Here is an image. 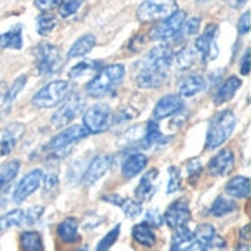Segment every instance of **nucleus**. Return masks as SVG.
Wrapping results in <instances>:
<instances>
[{"mask_svg": "<svg viewBox=\"0 0 251 251\" xmlns=\"http://www.w3.org/2000/svg\"><path fill=\"white\" fill-rule=\"evenodd\" d=\"M174 60V50L166 46L151 49L140 62L135 82L140 88H159L169 79V69Z\"/></svg>", "mask_w": 251, "mask_h": 251, "instance_id": "1", "label": "nucleus"}, {"mask_svg": "<svg viewBox=\"0 0 251 251\" xmlns=\"http://www.w3.org/2000/svg\"><path fill=\"white\" fill-rule=\"evenodd\" d=\"M125 66L121 63L103 68L85 87V91L93 99H101L112 94L124 81Z\"/></svg>", "mask_w": 251, "mask_h": 251, "instance_id": "2", "label": "nucleus"}, {"mask_svg": "<svg viewBox=\"0 0 251 251\" xmlns=\"http://www.w3.org/2000/svg\"><path fill=\"white\" fill-rule=\"evenodd\" d=\"M237 124V118L231 110H222L216 113L209 124L207 137H206V149L215 150L221 147L232 134Z\"/></svg>", "mask_w": 251, "mask_h": 251, "instance_id": "3", "label": "nucleus"}, {"mask_svg": "<svg viewBox=\"0 0 251 251\" xmlns=\"http://www.w3.org/2000/svg\"><path fill=\"white\" fill-rule=\"evenodd\" d=\"M35 54V66L40 75L49 76L60 71L63 65V57L60 50L49 43H41L34 50Z\"/></svg>", "mask_w": 251, "mask_h": 251, "instance_id": "4", "label": "nucleus"}, {"mask_svg": "<svg viewBox=\"0 0 251 251\" xmlns=\"http://www.w3.org/2000/svg\"><path fill=\"white\" fill-rule=\"evenodd\" d=\"M69 91L68 81H51L32 96V104L38 109H51L62 103Z\"/></svg>", "mask_w": 251, "mask_h": 251, "instance_id": "5", "label": "nucleus"}, {"mask_svg": "<svg viewBox=\"0 0 251 251\" xmlns=\"http://www.w3.org/2000/svg\"><path fill=\"white\" fill-rule=\"evenodd\" d=\"M178 10L175 0H144L137 9V18L141 22H156L169 18Z\"/></svg>", "mask_w": 251, "mask_h": 251, "instance_id": "6", "label": "nucleus"}, {"mask_svg": "<svg viewBox=\"0 0 251 251\" xmlns=\"http://www.w3.org/2000/svg\"><path fill=\"white\" fill-rule=\"evenodd\" d=\"M112 110L107 104L99 103L87 109L82 118V126L88 134H101L112 125Z\"/></svg>", "mask_w": 251, "mask_h": 251, "instance_id": "7", "label": "nucleus"}, {"mask_svg": "<svg viewBox=\"0 0 251 251\" xmlns=\"http://www.w3.org/2000/svg\"><path fill=\"white\" fill-rule=\"evenodd\" d=\"M84 107L85 100L82 99V96H79L78 93H72L69 97H65L63 104L54 112L50 122L54 128H63L65 125L72 122L78 115H81Z\"/></svg>", "mask_w": 251, "mask_h": 251, "instance_id": "8", "label": "nucleus"}, {"mask_svg": "<svg viewBox=\"0 0 251 251\" xmlns=\"http://www.w3.org/2000/svg\"><path fill=\"white\" fill-rule=\"evenodd\" d=\"M185 19H187V13L184 10H176L169 18L163 19L160 24H157L156 26L151 28V31L149 32L150 40L166 41L171 38H176V35L181 31L182 24L185 22Z\"/></svg>", "mask_w": 251, "mask_h": 251, "instance_id": "9", "label": "nucleus"}, {"mask_svg": "<svg viewBox=\"0 0 251 251\" xmlns=\"http://www.w3.org/2000/svg\"><path fill=\"white\" fill-rule=\"evenodd\" d=\"M218 34H219V26L215 24H210L206 26L204 32L196 40L194 50L203 63H207L218 57V54H219L218 43H216Z\"/></svg>", "mask_w": 251, "mask_h": 251, "instance_id": "10", "label": "nucleus"}, {"mask_svg": "<svg viewBox=\"0 0 251 251\" xmlns=\"http://www.w3.org/2000/svg\"><path fill=\"white\" fill-rule=\"evenodd\" d=\"M87 135H88V132L85 131V128L82 125H74V126H69V128L63 129L62 132H59L49 143L47 149L53 154H56V153H60V151H65V150L71 149L75 143L81 141Z\"/></svg>", "mask_w": 251, "mask_h": 251, "instance_id": "11", "label": "nucleus"}, {"mask_svg": "<svg viewBox=\"0 0 251 251\" xmlns=\"http://www.w3.org/2000/svg\"><path fill=\"white\" fill-rule=\"evenodd\" d=\"M166 225L171 229H178L182 226H187V224L191 221V212L188 207V203L185 200H176L174 201L165 212L163 216Z\"/></svg>", "mask_w": 251, "mask_h": 251, "instance_id": "12", "label": "nucleus"}, {"mask_svg": "<svg viewBox=\"0 0 251 251\" xmlns=\"http://www.w3.org/2000/svg\"><path fill=\"white\" fill-rule=\"evenodd\" d=\"M43 179V171L41 169H34L31 172H28L16 185L15 191H13V201L15 203H22L25 201L41 184Z\"/></svg>", "mask_w": 251, "mask_h": 251, "instance_id": "13", "label": "nucleus"}, {"mask_svg": "<svg viewBox=\"0 0 251 251\" xmlns=\"http://www.w3.org/2000/svg\"><path fill=\"white\" fill-rule=\"evenodd\" d=\"M184 109V100L181 96H176V94H169V96H165L162 97L156 106H154V110H153V119L154 122H159L162 119H166L169 116H174L176 115L178 112H181Z\"/></svg>", "mask_w": 251, "mask_h": 251, "instance_id": "14", "label": "nucleus"}, {"mask_svg": "<svg viewBox=\"0 0 251 251\" xmlns=\"http://www.w3.org/2000/svg\"><path fill=\"white\" fill-rule=\"evenodd\" d=\"M112 156L110 154H100L97 157H94L88 168L85 169L84 175H82V184L85 187H91L94 182H97L110 168L112 165Z\"/></svg>", "mask_w": 251, "mask_h": 251, "instance_id": "15", "label": "nucleus"}, {"mask_svg": "<svg viewBox=\"0 0 251 251\" xmlns=\"http://www.w3.org/2000/svg\"><path fill=\"white\" fill-rule=\"evenodd\" d=\"M234 163H235L234 153L231 150L225 149V150L219 151L216 156L212 157L207 168H209V172H210L212 176L222 178V176H226V175H229L232 172Z\"/></svg>", "mask_w": 251, "mask_h": 251, "instance_id": "16", "label": "nucleus"}, {"mask_svg": "<svg viewBox=\"0 0 251 251\" xmlns=\"http://www.w3.org/2000/svg\"><path fill=\"white\" fill-rule=\"evenodd\" d=\"M24 132H25V126L22 124H10L4 128L0 137V156L1 157L9 156L13 151V149L22 138Z\"/></svg>", "mask_w": 251, "mask_h": 251, "instance_id": "17", "label": "nucleus"}, {"mask_svg": "<svg viewBox=\"0 0 251 251\" xmlns=\"http://www.w3.org/2000/svg\"><path fill=\"white\" fill-rule=\"evenodd\" d=\"M25 81H26V76L21 75L19 78H16L13 81V84L6 91L0 93V118H4L10 112L13 101L16 100L18 94L22 91V88L25 85Z\"/></svg>", "mask_w": 251, "mask_h": 251, "instance_id": "18", "label": "nucleus"}, {"mask_svg": "<svg viewBox=\"0 0 251 251\" xmlns=\"http://www.w3.org/2000/svg\"><path fill=\"white\" fill-rule=\"evenodd\" d=\"M171 140H172V137H166V135H163L160 132V128H159L157 122L149 121L147 125H146V129H144V134H143L140 146L144 147V149H150V147H154V146L168 144Z\"/></svg>", "mask_w": 251, "mask_h": 251, "instance_id": "19", "label": "nucleus"}, {"mask_svg": "<svg viewBox=\"0 0 251 251\" xmlns=\"http://www.w3.org/2000/svg\"><path fill=\"white\" fill-rule=\"evenodd\" d=\"M159 176V171L157 169H150L140 181V184L137 185L135 190V197L140 201H149L151 200V197L156 194L157 187H156V179Z\"/></svg>", "mask_w": 251, "mask_h": 251, "instance_id": "20", "label": "nucleus"}, {"mask_svg": "<svg viewBox=\"0 0 251 251\" xmlns=\"http://www.w3.org/2000/svg\"><path fill=\"white\" fill-rule=\"evenodd\" d=\"M103 201L106 203H110V204H115L118 207H121L124 210V213L134 219V218H138L143 212V207H141V203L140 201H135V200H131V199H125V197H121L118 194H106L101 197Z\"/></svg>", "mask_w": 251, "mask_h": 251, "instance_id": "21", "label": "nucleus"}, {"mask_svg": "<svg viewBox=\"0 0 251 251\" xmlns=\"http://www.w3.org/2000/svg\"><path fill=\"white\" fill-rule=\"evenodd\" d=\"M194 240H197L200 244H203L207 250L210 247H219V249L225 247V241L216 234L215 228L209 224H201L197 226V229L194 232Z\"/></svg>", "mask_w": 251, "mask_h": 251, "instance_id": "22", "label": "nucleus"}, {"mask_svg": "<svg viewBox=\"0 0 251 251\" xmlns=\"http://www.w3.org/2000/svg\"><path fill=\"white\" fill-rule=\"evenodd\" d=\"M149 163V159L146 154L143 153H131L122 163L121 172L126 179H131L134 176H137L140 172H143L146 169Z\"/></svg>", "mask_w": 251, "mask_h": 251, "instance_id": "23", "label": "nucleus"}, {"mask_svg": "<svg viewBox=\"0 0 251 251\" xmlns=\"http://www.w3.org/2000/svg\"><path fill=\"white\" fill-rule=\"evenodd\" d=\"M206 85H207V82H206L204 76H201L199 74H193V75L185 76L179 82L178 90H179L181 97H193V96L201 93L206 88Z\"/></svg>", "mask_w": 251, "mask_h": 251, "instance_id": "24", "label": "nucleus"}, {"mask_svg": "<svg viewBox=\"0 0 251 251\" xmlns=\"http://www.w3.org/2000/svg\"><path fill=\"white\" fill-rule=\"evenodd\" d=\"M241 87V79L237 78V76H229L221 87L219 90L216 91L215 94V104L216 106H221L224 103H228L229 100H232V97L235 96V93L238 91V88Z\"/></svg>", "mask_w": 251, "mask_h": 251, "instance_id": "25", "label": "nucleus"}, {"mask_svg": "<svg viewBox=\"0 0 251 251\" xmlns=\"http://www.w3.org/2000/svg\"><path fill=\"white\" fill-rule=\"evenodd\" d=\"M56 232L57 237L66 244L78 241V221L75 218H66L57 225Z\"/></svg>", "mask_w": 251, "mask_h": 251, "instance_id": "26", "label": "nucleus"}, {"mask_svg": "<svg viewBox=\"0 0 251 251\" xmlns=\"http://www.w3.org/2000/svg\"><path fill=\"white\" fill-rule=\"evenodd\" d=\"M228 196L235 199H247L250 194V179L247 176H234L225 187Z\"/></svg>", "mask_w": 251, "mask_h": 251, "instance_id": "27", "label": "nucleus"}, {"mask_svg": "<svg viewBox=\"0 0 251 251\" xmlns=\"http://www.w3.org/2000/svg\"><path fill=\"white\" fill-rule=\"evenodd\" d=\"M94 44H96V37L93 34H85V35H82L81 38H78L72 44V47L68 51V57L69 59L81 57V56L87 54L88 51H91V49L94 47Z\"/></svg>", "mask_w": 251, "mask_h": 251, "instance_id": "28", "label": "nucleus"}, {"mask_svg": "<svg viewBox=\"0 0 251 251\" xmlns=\"http://www.w3.org/2000/svg\"><path fill=\"white\" fill-rule=\"evenodd\" d=\"M0 49H12V50H21L22 49V28H21V25H16L10 31L0 34Z\"/></svg>", "mask_w": 251, "mask_h": 251, "instance_id": "29", "label": "nucleus"}, {"mask_svg": "<svg viewBox=\"0 0 251 251\" xmlns=\"http://www.w3.org/2000/svg\"><path fill=\"white\" fill-rule=\"evenodd\" d=\"M19 247L22 251H44L43 238L35 231H25L19 235Z\"/></svg>", "mask_w": 251, "mask_h": 251, "instance_id": "30", "label": "nucleus"}, {"mask_svg": "<svg viewBox=\"0 0 251 251\" xmlns=\"http://www.w3.org/2000/svg\"><path fill=\"white\" fill-rule=\"evenodd\" d=\"M132 238L144 247H153L156 244V235H154L153 229L149 225H146L144 222L138 224L132 228Z\"/></svg>", "mask_w": 251, "mask_h": 251, "instance_id": "31", "label": "nucleus"}, {"mask_svg": "<svg viewBox=\"0 0 251 251\" xmlns=\"http://www.w3.org/2000/svg\"><path fill=\"white\" fill-rule=\"evenodd\" d=\"M237 207L238 206H237V203L234 200H229V199H226L224 196H219L213 201V204L210 206V215L216 216V218H222L225 215H229V213L235 212Z\"/></svg>", "mask_w": 251, "mask_h": 251, "instance_id": "32", "label": "nucleus"}, {"mask_svg": "<svg viewBox=\"0 0 251 251\" xmlns=\"http://www.w3.org/2000/svg\"><path fill=\"white\" fill-rule=\"evenodd\" d=\"M21 225H24V210L21 209L10 210L0 218V232H4L7 229L16 228Z\"/></svg>", "mask_w": 251, "mask_h": 251, "instance_id": "33", "label": "nucleus"}, {"mask_svg": "<svg viewBox=\"0 0 251 251\" xmlns=\"http://www.w3.org/2000/svg\"><path fill=\"white\" fill-rule=\"evenodd\" d=\"M19 168H21V162L12 160L0 169V191H3L13 181V178L19 172Z\"/></svg>", "mask_w": 251, "mask_h": 251, "instance_id": "34", "label": "nucleus"}, {"mask_svg": "<svg viewBox=\"0 0 251 251\" xmlns=\"http://www.w3.org/2000/svg\"><path fill=\"white\" fill-rule=\"evenodd\" d=\"M175 62H176V66L179 69H188L194 65L196 59H197V53L194 50V47L191 46H185L184 49H181L178 51L176 56H174Z\"/></svg>", "mask_w": 251, "mask_h": 251, "instance_id": "35", "label": "nucleus"}, {"mask_svg": "<svg viewBox=\"0 0 251 251\" xmlns=\"http://www.w3.org/2000/svg\"><path fill=\"white\" fill-rule=\"evenodd\" d=\"M100 62H96V60H84V62H79L76 63L71 71H69V76L72 79H76V78H81V76H85L91 72H97L100 69Z\"/></svg>", "mask_w": 251, "mask_h": 251, "instance_id": "36", "label": "nucleus"}, {"mask_svg": "<svg viewBox=\"0 0 251 251\" xmlns=\"http://www.w3.org/2000/svg\"><path fill=\"white\" fill-rule=\"evenodd\" d=\"M56 26V18L50 13H41L37 18V32L40 35H49Z\"/></svg>", "mask_w": 251, "mask_h": 251, "instance_id": "37", "label": "nucleus"}, {"mask_svg": "<svg viewBox=\"0 0 251 251\" xmlns=\"http://www.w3.org/2000/svg\"><path fill=\"white\" fill-rule=\"evenodd\" d=\"M193 240H194V232L190 231L187 226H182V228L175 229V232L172 235V246L182 247V246L191 243Z\"/></svg>", "mask_w": 251, "mask_h": 251, "instance_id": "38", "label": "nucleus"}, {"mask_svg": "<svg viewBox=\"0 0 251 251\" xmlns=\"http://www.w3.org/2000/svg\"><path fill=\"white\" fill-rule=\"evenodd\" d=\"M84 0H60L59 3V15L62 18H69L72 16L82 4Z\"/></svg>", "mask_w": 251, "mask_h": 251, "instance_id": "39", "label": "nucleus"}, {"mask_svg": "<svg viewBox=\"0 0 251 251\" xmlns=\"http://www.w3.org/2000/svg\"><path fill=\"white\" fill-rule=\"evenodd\" d=\"M169 174V181H168V194H174L181 188V171L176 166H171L168 169Z\"/></svg>", "mask_w": 251, "mask_h": 251, "instance_id": "40", "label": "nucleus"}, {"mask_svg": "<svg viewBox=\"0 0 251 251\" xmlns=\"http://www.w3.org/2000/svg\"><path fill=\"white\" fill-rule=\"evenodd\" d=\"M119 232H121V225H116L110 232H107L103 238H101V241L99 243V246H97V250L96 251H107L110 250V247L115 244V241L118 240V237H119Z\"/></svg>", "mask_w": 251, "mask_h": 251, "instance_id": "41", "label": "nucleus"}, {"mask_svg": "<svg viewBox=\"0 0 251 251\" xmlns=\"http://www.w3.org/2000/svg\"><path fill=\"white\" fill-rule=\"evenodd\" d=\"M44 213L43 206H32L28 210H24V225H34L37 224Z\"/></svg>", "mask_w": 251, "mask_h": 251, "instance_id": "42", "label": "nucleus"}, {"mask_svg": "<svg viewBox=\"0 0 251 251\" xmlns=\"http://www.w3.org/2000/svg\"><path fill=\"white\" fill-rule=\"evenodd\" d=\"M200 28V18H191V19H185V22L182 24L181 26V31L179 34L176 35L178 37H190V35H194Z\"/></svg>", "mask_w": 251, "mask_h": 251, "instance_id": "43", "label": "nucleus"}, {"mask_svg": "<svg viewBox=\"0 0 251 251\" xmlns=\"http://www.w3.org/2000/svg\"><path fill=\"white\" fill-rule=\"evenodd\" d=\"M137 115H138V112H137V110H134V109H131V107H128V106H126V107L121 109L115 118H112V122H113L115 125H118V124H124V122L131 121V119H132V118H135Z\"/></svg>", "mask_w": 251, "mask_h": 251, "instance_id": "44", "label": "nucleus"}, {"mask_svg": "<svg viewBox=\"0 0 251 251\" xmlns=\"http://www.w3.org/2000/svg\"><path fill=\"white\" fill-rule=\"evenodd\" d=\"M43 187H44V193H50L53 190L57 188V184H59V178H57V174L56 172H49L46 175H43Z\"/></svg>", "mask_w": 251, "mask_h": 251, "instance_id": "45", "label": "nucleus"}, {"mask_svg": "<svg viewBox=\"0 0 251 251\" xmlns=\"http://www.w3.org/2000/svg\"><path fill=\"white\" fill-rule=\"evenodd\" d=\"M144 224L149 225L150 228H159L162 224H163V218L160 216L159 210L156 209H151L146 213V218H144Z\"/></svg>", "mask_w": 251, "mask_h": 251, "instance_id": "46", "label": "nucleus"}, {"mask_svg": "<svg viewBox=\"0 0 251 251\" xmlns=\"http://www.w3.org/2000/svg\"><path fill=\"white\" fill-rule=\"evenodd\" d=\"M238 31L240 34L246 35L250 31V12H244L238 21Z\"/></svg>", "mask_w": 251, "mask_h": 251, "instance_id": "47", "label": "nucleus"}, {"mask_svg": "<svg viewBox=\"0 0 251 251\" xmlns=\"http://www.w3.org/2000/svg\"><path fill=\"white\" fill-rule=\"evenodd\" d=\"M188 174H190V176L193 178H197V176H200V174H201V171H203V166H201V162L199 160V159H194V160H191L190 163H188Z\"/></svg>", "mask_w": 251, "mask_h": 251, "instance_id": "48", "label": "nucleus"}, {"mask_svg": "<svg viewBox=\"0 0 251 251\" xmlns=\"http://www.w3.org/2000/svg\"><path fill=\"white\" fill-rule=\"evenodd\" d=\"M59 3H60V0H34V4H35L40 10H43V12L56 7Z\"/></svg>", "mask_w": 251, "mask_h": 251, "instance_id": "49", "label": "nucleus"}, {"mask_svg": "<svg viewBox=\"0 0 251 251\" xmlns=\"http://www.w3.org/2000/svg\"><path fill=\"white\" fill-rule=\"evenodd\" d=\"M182 251H207V249L203 244H200L197 240H193L191 243L182 246Z\"/></svg>", "mask_w": 251, "mask_h": 251, "instance_id": "50", "label": "nucleus"}, {"mask_svg": "<svg viewBox=\"0 0 251 251\" xmlns=\"http://www.w3.org/2000/svg\"><path fill=\"white\" fill-rule=\"evenodd\" d=\"M249 71H250V51L247 50L243 60H241V74L249 75Z\"/></svg>", "mask_w": 251, "mask_h": 251, "instance_id": "51", "label": "nucleus"}, {"mask_svg": "<svg viewBox=\"0 0 251 251\" xmlns=\"http://www.w3.org/2000/svg\"><path fill=\"white\" fill-rule=\"evenodd\" d=\"M247 0H225V3H228L231 7H241L246 4Z\"/></svg>", "mask_w": 251, "mask_h": 251, "instance_id": "52", "label": "nucleus"}, {"mask_svg": "<svg viewBox=\"0 0 251 251\" xmlns=\"http://www.w3.org/2000/svg\"><path fill=\"white\" fill-rule=\"evenodd\" d=\"M249 229H250V226L247 225V226H244L243 231H241V238H243L244 241H249Z\"/></svg>", "mask_w": 251, "mask_h": 251, "instance_id": "53", "label": "nucleus"}, {"mask_svg": "<svg viewBox=\"0 0 251 251\" xmlns=\"http://www.w3.org/2000/svg\"><path fill=\"white\" fill-rule=\"evenodd\" d=\"M235 251H250V247H249V244H241Z\"/></svg>", "mask_w": 251, "mask_h": 251, "instance_id": "54", "label": "nucleus"}, {"mask_svg": "<svg viewBox=\"0 0 251 251\" xmlns=\"http://www.w3.org/2000/svg\"><path fill=\"white\" fill-rule=\"evenodd\" d=\"M169 251H182V247H176V246H172Z\"/></svg>", "mask_w": 251, "mask_h": 251, "instance_id": "55", "label": "nucleus"}, {"mask_svg": "<svg viewBox=\"0 0 251 251\" xmlns=\"http://www.w3.org/2000/svg\"><path fill=\"white\" fill-rule=\"evenodd\" d=\"M78 251H87L85 249H81V250H78Z\"/></svg>", "mask_w": 251, "mask_h": 251, "instance_id": "56", "label": "nucleus"}, {"mask_svg": "<svg viewBox=\"0 0 251 251\" xmlns=\"http://www.w3.org/2000/svg\"><path fill=\"white\" fill-rule=\"evenodd\" d=\"M107 251H109V250H107Z\"/></svg>", "mask_w": 251, "mask_h": 251, "instance_id": "57", "label": "nucleus"}]
</instances>
